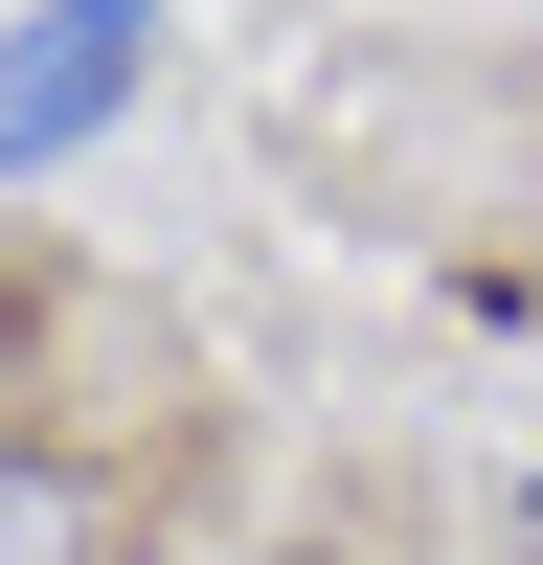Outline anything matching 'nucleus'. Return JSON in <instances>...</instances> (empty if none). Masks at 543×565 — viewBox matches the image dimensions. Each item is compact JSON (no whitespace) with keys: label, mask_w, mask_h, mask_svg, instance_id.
<instances>
[{"label":"nucleus","mask_w":543,"mask_h":565,"mask_svg":"<svg viewBox=\"0 0 543 565\" xmlns=\"http://www.w3.org/2000/svg\"><path fill=\"white\" fill-rule=\"evenodd\" d=\"M136 68H159V0H23V23H0V181L91 159V136L136 114Z\"/></svg>","instance_id":"1"},{"label":"nucleus","mask_w":543,"mask_h":565,"mask_svg":"<svg viewBox=\"0 0 543 565\" xmlns=\"http://www.w3.org/2000/svg\"><path fill=\"white\" fill-rule=\"evenodd\" d=\"M0 565H114V498H91V452L0 430Z\"/></svg>","instance_id":"2"}]
</instances>
